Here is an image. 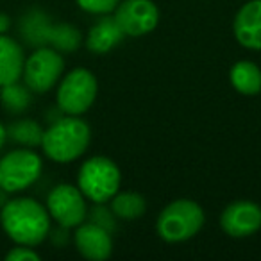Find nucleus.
<instances>
[{"label": "nucleus", "mask_w": 261, "mask_h": 261, "mask_svg": "<svg viewBox=\"0 0 261 261\" xmlns=\"http://www.w3.org/2000/svg\"><path fill=\"white\" fill-rule=\"evenodd\" d=\"M43 172L41 156L29 147H18L0 158V190L20 193L31 188Z\"/></svg>", "instance_id": "5"}, {"label": "nucleus", "mask_w": 261, "mask_h": 261, "mask_svg": "<svg viewBox=\"0 0 261 261\" xmlns=\"http://www.w3.org/2000/svg\"><path fill=\"white\" fill-rule=\"evenodd\" d=\"M25 52L23 47L8 34H0V86L22 79Z\"/></svg>", "instance_id": "14"}, {"label": "nucleus", "mask_w": 261, "mask_h": 261, "mask_svg": "<svg viewBox=\"0 0 261 261\" xmlns=\"http://www.w3.org/2000/svg\"><path fill=\"white\" fill-rule=\"evenodd\" d=\"M88 215L91 217V222H95V224H98V225H102L104 229H108L109 232H113L115 231V227H116V220L118 218L113 215V211H111V207H106V202H102V204H95V207L91 211H88Z\"/></svg>", "instance_id": "22"}, {"label": "nucleus", "mask_w": 261, "mask_h": 261, "mask_svg": "<svg viewBox=\"0 0 261 261\" xmlns=\"http://www.w3.org/2000/svg\"><path fill=\"white\" fill-rule=\"evenodd\" d=\"M75 4L90 15H109L115 11L120 0H75Z\"/></svg>", "instance_id": "21"}, {"label": "nucleus", "mask_w": 261, "mask_h": 261, "mask_svg": "<svg viewBox=\"0 0 261 261\" xmlns=\"http://www.w3.org/2000/svg\"><path fill=\"white\" fill-rule=\"evenodd\" d=\"M65 73V59L56 48L36 47L23 63L22 79L33 93H47L61 81Z\"/></svg>", "instance_id": "7"}, {"label": "nucleus", "mask_w": 261, "mask_h": 261, "mask_svg": "<svg viewBox=\"0 0 261 261\" xmlns=\"http://www.w3.org/2000/svg\"><path fill=\"white\" fill-rule=\"evenodd\" d=\"M6 142H8V129H6L4 123L0 122V150L6 145Z\"/></svg>", "instance_id": "25"}, {"label": "nucleus", "mask_w": 261, "mask_h": 261, "mask_svg": "<svg viewBox=\"0 0 261 261\" xmlns=\"http://www.w3.org/2000/svg\"><path fill=\"white\" fill-rule=\"evenodd\" d=\"M234 40L247 50H261V0H249L232 22Z\"/></svg>", "instance_id": "12"}, {"label": "nucleus", "mask_w": 261, "mask_h": 261, "mask_svg": "<svg viewBox=\"0 0 261 261\" xmlns=\"http://www.w3.org/2000/svg\"><path fill=\"white\" fill-rule=\"evenodd\" d=\"M91 129L83 118L65 115L45 129L41 150L54 163H72L88 150Z\"/></svg>", "instance_id": "2"}, {"label": "nucleus", "mask_w": 261, "mask_h": 261, "mask_svg": "<svg viewBox=\"0 0 261 261\" xmlns=\"http://www.w3.org/2000/svg\"><path fill=\"white\" fill-rule=\"evenodd\" d=\"M40 254L34 250V247L29 245H16L6 254L8 261H40Z\"/></svg>", "instance_id": "23"}, {"label": "nucleus", "mask_w": 261, "mask_h": 261, "mask_svg": "<svg viewBox=\"0 0 261 261\" xmlns=\"http://www.w3.org/2000/svg\"><path fill=\"white\" fill-rule=\"evenodd\" d=\"M220 227L231 238H249L261 229V206L254 200H232L220 215Z\"/></svg>", "instance_id": "10"}, {"label": "nucleus", "mask_w": 261, "mask_h": 261, "mask_svg": "<svg viewBox=\"0 0 261 261\" xmlns=\"http://www.w3.org/2000/svg\"><path fill=\"white\" fill-rule=\"evenodd\" d=\"M83 43V34L72 23H50L47 34V45L56 48L61 54H70L75 52Z\"/></svg>", "instance_id": "17"}, {"label": "nucleus", "mask_w": 261, "mask_h": 261, "mask_svg": "<svg viewBox=\"0 0 261 261\" xmlns=\"http://www.w3.org/2000/svg\"><path fill=\"white\" fill-rule=\"evenodd\" d=\"M50 224L47 207L31 197H15L0 207V225L16 245L38 247L50 234Z\"/></svg>", "instance_id": "1"}, {"label": "nucleus", "mask_w": 261, "mask_h": 261, "mask_svg": "<svg viewBox=\"0 0 261 261\" xmlns=\"http://www.w3.org/2000/svg\"><path fill=\"white\" fill-rule=\"evenodd\" d=\"M109 207H111L113 215L118 220L133 222L145 215L147 200L142 193L135 192V190H127V192H120L118 190L109 200Z\"/></svg>", "instance_id": "16"}, {"label": "nucleus", "mask_w": 261, "mask_h": 261, "mask_svg": "<svg viewBox=\"0 0 261 261\" xmlns=\"http://www.w3.org/2000/svg\"><path fill=\"white\" fill-rule=\"evenodd\" d=\"M125 34L113 15H98L97 22L88 29L84 38L86 48L93 54H108L123 41Z\"/></svg>", "instance_id": "13"}, {"label": "nucleus", "mask_w": 261, "mask_h": 261, "mask_svg": "<svg viewBox=\"0 0 261 261\" xmlns=\"http://www.w3.org/2000/svg\"><path fill=\"white\" fill-rule=\"evenodd\" d=\"M113 16L125 38L147 36L160 23V9L152 0H120Z\"/></svg>", "instance_id": "9"}, {"label": "nucleus", "mask_w": 261, "mask_h": 261, "mask_svg": "<svg viewBox=\"0 0 261 261\" xmlns=\"http://www.w3.org/2000/svg\"><path fill=\"white\" fill-rule=\"evenodd\" d=\"M50 23L52 22L48 20V16L40 9H33L27 13L22 20V34L27 43H31L33 47L47 45V34Z\"/></svg>", "instance_id": "20"}, {"label": "nucleus", "mask_w": 261, "mask_h": 261, "mask_svg": "<svg viewBox=\"0 0 261 261\" xmlns=\"http://www.w3.org/2000/svg\"><path fill=\"white\" fill-rule=\"evenodd\" d=\"M8 140L15 142L16 145L22 147H41V140H43V133L45 129L36 122V120L31 118H20L11 122L8 127Z\"/></svg>", "instance_id": "18"}, {"label": "nucleus", "mask_w": 261, "mask_h": 261, "mask_svg": "<svg viewBox=\"0 0 261 261\" xmlns=\"http://www.w3.org/2000/svg\"><path fill=\"white\" fill-rule=\"evenodd\" d=\"M0 102L9 115H22L33 102V91L27 88L25 83L15 81L6 86H0Z\"/></svg>", "instance_id": "19"}, {"label": "nucleus", "mask_w": 261, "mask_h": 261, "mask_svg": "<svg viewBox=\"0 0 261 261\" xmlns=\"http://www.w3.org/2000/svg\"><path fill=\"white\" fill-rule=\"evenodd\" d=\"M98 93L97 77L88 68H73L61 77L56 91V102L61 113L81 116L95 104Z\"/></svg>", "instance_id": "6"}, {"label": "nucleus", "mask_w": 261, "mask_h": 261, "mask_svg": "<svg viewBox=\"0 0 261 261\" xmlns=\"http://www.w3.org/2000/svg\"><path fill=\"white\" fill-rule=\"evenodd\" d=\"M73 243L77 252L90 261H104L113 254V236L95 222H83L75 227Z\"/></svg>", "instance_id": "11"}, {"label": "nucleus", "mask_w": 261, "mask_h": 261, "mask_svg": "<svg viewBox=\"0 0 261 261\" xmlns=\"http://www.w3.org/2000/svg\"><path fill=\"white\" fill-rule=\"evenodd\" d=\"M9 29H11V18L6 13H0V34H8Z\"/></svg>", "instance_id": "24"}, {"label": "nucleus", "mask_w": 261, "mask_h": 261, "mask_svg": "<svg viewBox=\"0 0 261 261\" xmlns=\"http://www.w3.org/2000/svg\"><path fill=\"white\" fill-rule=\"evenodd\" d=\"M122 172L120 167L106 156H91L81 165L77 174V186L93 204L109 202L120 190Z\"/></svg>", "instance_id": "4"}, {"label": "nucleus", "mask_w": 261, "mask_h": 261, "mask_svg": "<svg viewBox=\"0 0 261 261\" xmlns=\"http://www.w3.org/2000/svg\"><path fill=\"white\" fill-rule=\"evenodd\" d=\"M206 215L199 202L192 199H177L161 210L156 220V232L163 242H188L200 232Z\"/></svg>", "instance_id": "3"}, {"label": "nucleus", "mask_w": 261, "mask_h": 261, "mask_svg": "<svg viewBox=\"0 0 261 261\" xmlns=\"http://www.w3.org/2000/svg\"><path fill=\"white\" fill-rule=\"evenodd\" d=\"M229 83L238 91L240 95L245 97H254L261 93V68L256 63L249 59L236 61L229 70Z\"/></svg>", "instance_id": "15"}, {"label": "nucleus", "mask_w": 261, "mask_h": 261, "mask_svg": "<svg viewBox=\"0 0 261 261\" xmlns=\"http://www.w3.org/2000/svg\"><path fill=\"white\" fill-rule=\"evenodd\" d=\"M45 207L59 227L75 229L88 218L86 197L83 195L79 186L68 182H63L50 190Z\"/></svg>", "instance_id": "8"}]
</instances>
